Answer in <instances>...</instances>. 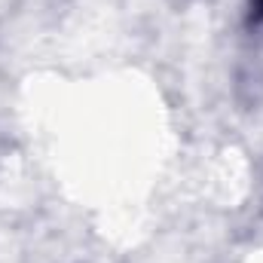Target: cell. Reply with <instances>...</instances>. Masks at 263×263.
<instances>
[{
	"label": "cell",
	"mask_w": 263,
	"mask_h": 263,
	"mask_svg": "<svg viewBox=\"0 0 263 263\" xmlns=\"http://www.w3.org/2000/svg\"><path fill=\"white\" fill-rule=\"evenodd\" d=\"M251 18L263 22V0H251Z\"/></svg>",
	"instance_id": "6da1fadb"
}]
</instances>
